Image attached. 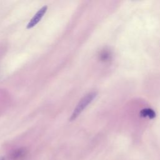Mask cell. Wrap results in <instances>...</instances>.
<instances>
[{"label": "cell", "mask_w": 160, "mask_h": 160, "mask_svg": "<svg viewBox=\"0 0 160 160\" xmlns=\"http://www.w3.org/2000/svg\"><path fill=\"white\" fill-rule=\"evenodd\" d=\"M48 9V7L46 6H44L42 7L35 14L34 16L31 19L29 22L28 23L26 26L27 29H31L35 26L41 19V18L44 16V14L46 13V11Z\"/></svg>", "instance_id": "cell-2"}, {"label": "cell", "mask_w": 160, "mask_h": 160, "mask_svg": "<svg viewBox=\"0 0 160 160\" xmlns=\"http://www.w3.org/2000/svg\"><path fill=\"white\" fill-rule=\"evenodd\" d=\"M141 114L143 117H148L151 119L154 118L156 116V114H155L154 111L152 109H149V108L142 109L141 112Z\"/></svg>", "instance_id": "cell-4"}, {"label": "cell", "mask_w": 160, "mask_h": 160, "mask_svg": "<svg viewBox=\"0 0 160 160\" xmlns=\"http://www.w3.org/2000/svg\"><path fill=\"white\" fill-rule=\"evenodd\" d=\"M28 152V150L25 148H21L13 151L10 156V158L12 160H17L21 159L24 157Z\"/></svg>", "instance_id": "cell-3"}, {"label": "cell", "mask_w": 160, "mask_h": 160, "mask_svg": "<svg viewBox=\"0 0 160 160\" xmlns=\"http://www.w3.org/2000/svg\"><path fill=\"white\" fill-rule=\"evenodd\" d=\"M96 95V92H91L87 94L82 98H81L79 102L76 105V108H74L73 112H72L70 117V121H72L76 119L84 110V109L94 99Z\"/></svg>", "instance_id": "cell-1"}, {"label": "cell", "mask_w": 160, "mask_h": 160, "mask_svg": "<svg viewBox=\"0 0 160 160\" xmlns=\"http://www.w3.org/2000/svg\"><path fill=\"white\" fill-rule=\"evenodd\" d=\"M109 57V54L107 51H102L100 54V58L101 60H107Z\"/></svg>", "instance_id": "cell-5"}, {"label": "cell", "mask_w": 160, "mask_h": 160, "mask_svg": "<svg viewBox=\"0 0 160 160\" xmlns=\"http://www.w3.org/2000/svg\"><path fill=\"white\" fill-rule=\"evenodd\" d=\"M0 160H5V158L4 156H1L0 157Z\"/></svg>", "instance_id": "cell-6"}]
</instances>
